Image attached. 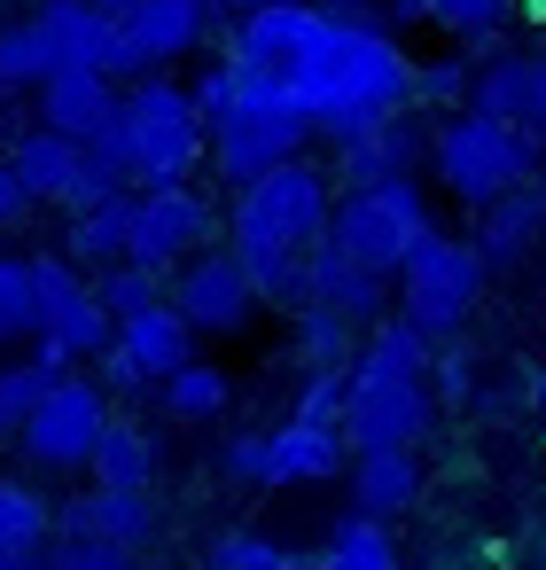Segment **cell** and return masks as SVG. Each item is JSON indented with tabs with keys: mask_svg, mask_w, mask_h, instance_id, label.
<instances>
[{
	"mask_svg": "<svg viewBox=\"0 0 546 570\" xmlns=\"http://www.w3.org/2000/svg\"><path fill=\"white\" fill-rule=\"evenodd\" d=\"M281 87L297 95L312 141L344 149V141L375 134L383 118L414 110V56H406L398 32H383V24H336V17H328V32L305 48V63H297Z\"/></svg>",
	"mask_w": 546,
	"mask_h": 570,
	"instance_id": "obj_1",
	"label": "cell"
},
{
	"mask_svg": "<svg viewBox=\"0 0 546 570\" xmlns=\"http://www.w3.org/2000/svg\"><path fill=\"white\" fill-rule=\"evenodd\" d=\"M437 336H421L406 313L375 321L344 367V445L351 453H421L437 430V383H429Z\"/></svg>",
	"mask_w": 546,
	"mask_h": 570,
	"instance_id": "obj_2",
	"label": "cell"
},
{
	"mask_svg": "<svg viewBox=\"0 0 546 570\" xmlns=\"http://www.w3.org/2000/svg\"><path fill=\"white\" fill-rule=\"evenodd\" d=\"M196 110H203V134H211V173L227 188H250L281 165L305 157L312 126L297 110V95L274 79V71H250V63H203V79L188 87Z\"/></svg>",
	"mask_w": 546,
	"mask_h": 570,
	"instance_id": "obj_3",
	"label": "cell"
},
{
	"mask_svg": "<svg viewBox=\"0 0 546 570\" xmlns=\"http://www.w3.org/2000/svg\"><path fill=\"white\" fill-rule=\"evenodd\" d=\"M538 173V141L515 126V118H484V110H445L429 126V180L460 204V212H484L515 188H530Z\"/></svg>",
	"mask_w": 546,
	"mask_h": 570,
	"instance_id": "obj_4",
	"label": "cell"
},
{
	"mask_svg": "<svg viewBox=\"0 0 546 570\" xmlns=\"http://www.w3.org/2000/svg\"><path fill=\"white\" fill-rule=\"evenodd\" d=\"M118 134H126V157H133V188L196 180V165L211 157V134H203L196 95L172 87L165 71H149V79L126 87V102H118Z\"/></svg>",
	"mask_w": 546,
	"mask_h": 570,
	"instance_id": "obj_5",
	"label": "cell"
},
{
	"mask_svg": "<svg viewBox=\"0 0 546 570\" xmlns=\"http://www.w3.org/2000/svg\"><path fill=\"white\" fill-rule=\"evenodd\" d=\"M336 227V188L320 165H281L250 188H235V212H227V243H250V250H297L312 258Z\"/></svg>",
	"mask_w": 546,
	"mask_h": 570,
	"instance_id": "obj_6",
	"label": "cell"
},
{
	"mask_svg": "<svg viewBox=\"0 0 546 570\" xmlns=\"http://www.w3.org/2000/svg\"><path fill=\"white\" fill-rule=\"evenodd\" d=\"M484 258H476V243L468 235H445V227H429L414 250H406V266L390 274L398 282V313L421 328V336H460L468 328V313L484 305Z\"/></svg>",
	"mask_w": 546,
	"mask_h": 570,
	"instance_id": "obj_7",
	"label": "cell"
},
{
	"mask_svg": "<svg viewBox=\"0 0 546 570\" xmlns=\"http://www.w3.org/2000/svg\"><path fill=\"white\" fill-rule=\"evenodd\" d=\"M429 227H437V219H429L421 180H375V188H344V196H336V227H328V243L351 250V258L375 266V274H398L406 250H414Z\"/></svg>",
	"mask_w": 546,
	"mask_h": 570,
	"instance_id": "obj_8",
	"label": "cell"
},
{
	"mask_svg": "<svg viewBox=\"0 0 546 570\" xmlns=\"http://www.w3.org/2000/svg\"><path fill=\"white\" fill-rule=\"evenodd\" d=\"M32 282H40V336H32V360L56 367V375H71L79 360H102L110 336H118V321L102 313L95 282H87L71 258H32Z\"/></svg>",
	"mask_w": 546,
	"mask_h": 570,
	"instance_id": "obj_9",
	"label": "cell"
},
{
	"mask_svg": "<svg viewBox=\"0 0 546 570\" xmlns=\"http://www.w3.org/2000/svg\"><path fill=\"white\" fill-rule=\"evenodd\" d=\"M110 391H102V375H56L48 383V399L32 406V422L17 430V445H24V461L32 469H87L95 461V445H102V430H110Z\"/></svg>",
	"mask_w": 546,
	"mask_h": 570,
	"instance_id": "obj_10",
	"label": "cell"
},
{
	"mask_svg": "<svg viewBox=\"0 0 546 570\" xmlns=\"http://www.w3.org/2000/svg\"><path fill=\"white\" fill-rule=\"evenodd\" d=\"M219 212H211V196L196 188V180H172V188H133V243H126V258L133 266H157L165 282L196 258V250H211L219 243Z\"/></svg>",
	"mask_w": 546,
	"mask_h": 570,
	"instance_id": "obj_11",
	"label": "cell"
},
{
	"mask_svg": "<svg viewBox=\"0 0 546 570\" xmlns=\"http://www.w3.org/2000/svg\"><path fill=\"white\" fill-rule=\"evenodd\" d=\"M196 352H203V336H196V328L180 321V305L165 297V305L118 321V336H110V352H102L95 367H102V391H157V383L180 375Z\"/></svg>",
	"mask_w": 546,
	"mask_h": 570,
	"instance_id": "obj_12",
	"label": "cell"
},
{
	"mask_svg": "<svg viewBox=\"0 0 546 570\" xmlns=\"http://www.w3.org/2000/svg\"><path fill=\"white\" fill-rule=\"evenodd\" d=\"M219 32V0H141L118 17V48H126V87L149 71H172L180 56L211 48Z\"/></svg>",
	"mask_w": 546,
	"mask_h": 570,
	"instance_id": "obj_13",
	"label": "cell"
},
{
	"mask_svg": "<svg viewBox=\"0 0 546 570\" xmlns=\"http://www.w3.org/2000/svg\"><path fill=\"white\" fill-rule=\"evenodd\" d=\"M172 305H180V321H188L196 336H242V328L258 321V289H250V274H242V258H235L227 243L196 250V258L172 274Z\"/></svg>",
	"mask_w": 546,
	"mask_h": 570,
	"instance_id": "obj_14",
	"label": "cell"
},
{
	"mask_svg": "<svg viewBox=\"0 0 546 570\" xmlns=\"http://www.w3.org/2000/svg\"><path fill=\"white\" fill-rule=\"evenodd\" d=\"M32 24L56 56V71H102L126 87V48H118V17H102L95 0H32Z\"/></svg>",
	"mask_w": 546,
	"mask_h": 570,
	"instance_id": "obj_15",
	"label": "cell"
},
{
	"mask_svg": "<svg viewBox=\"0 0 546 570\" xmlns=\"http://www.w3.org/2000/svg\"><path fill=\"white\" fill-rule=\"evenodd\" d=\"M305 305H328L336 321H351V328L367 336L375 321H390L398 282H390V274H375V266H359L351 250L320 243V250H312V266H305Z\"/></svg>",
	"mask_w": 546,
	"mask_h": 570,
	"instance_id": "obj_16",
	"label": "cell"
},
{
	"mask_svg": "<svg viewBox=\"0 0 546 570\" xmlns=\"http://www.w3.org/2000/svg\"><path fill=\"white\" fill-rule=\"evenodd\" d=\"M421 165H429V118H421V110H398V118H383L375 134H359V141L336 149V188L414 180Z\"/></svg>",
	"mask_w": 546,
	"mask_h": 570,
	"instance_id": "obj_17",
	"label": "cell"
},
{
	"mask_svg": "<svg viewBox=\"0 0 546 570\" xmlns=\"http://www.w3.org/2000/svg\"><path fill=\"white\" fill-rule=\"evenodd\" d=\"M344 469H351L344 430H328V422H281V430H266V492L336 484Z\"/></svg>",
	"mask_w": 546,
	"mask_h": 570,
	"instance_id": "obj_18",
	"label": "cell"
},
{
	"mask_svg": "<svg viewBox=\"0 0 546 570\" xmlns=\"http://www.w3.org/2000/svg\"><path fill=\"white\" fill-rule=\"evenodd\" d=\"M56 531H87V539H118V547H141L165 531V508L157 492H110V484H87L56 508Z\"/></svg>",
	"mask_w": 546,
	"mask_h": 570,
	"instance_id": "obj_19",
	"label": "cell"
},
{
	"mask_svg": "<svg viewBox=\"0 0 546 570\" xmlns=\"http://www.w3.org/2000/svg\"><path fill=\"white\" fill-rule=\"evenodd\" d=\"M118 102H126L118 79H102V71H56L40 87V126L63 134V141H95V134L118 126Z\"/></svg>",
	"mask_w": 546,
	"mask_h": 570,
	"instance_id": "obj_20",
	"label": "cell"
},
{
	"mask_svg": "<svg viewBox=\"0 0 546 570\" xmlns=\"http://www.w3.org/2000/svg\"><path fill=\"white\" fill-rule=\"evenodd\" d=\"M344 484H351V508H359V515L398 523V515H414V508H421L429 469H421V453H351Z\"/></svg>",
	"mask_w": 546,
	"mask_h": 570,
	"instance_id": "obj_21",
	"label": "cell"
},
{
	"mask_svg": "<svg viewBox=\"0 0 546 570\" xmlns=\"http://www.w3.org/2000/svg\"><path fill=\"white\" fill-rule=\"evenodd\" d=\"M87 476L110 484V492H157V476H165V430H149L141 414H110Z\"/></svg>",
	"mask_w": 546,
	"mask_h": 570,
	"instance_id": "obj_22",
	"label": "cell"
},
{
	"mask_svg": "<svg viewBox=\"0 0 546 570\" xmlns=\"http://www.w3.org/2000/svg\"><path fill=\"white\" fill-rule=\"evenodd\" d=\"M79 149H87V141H63V134H48V126H32V134H17V141H9V173L24 180L32 212H40V204H71Z\"/></svg>",
	"mask_w": 546,
	"mask_h": 570,
	"instance_id": "obj_23",
	"label": "cell"
},
{
	"mask_svg": "<svg viewBox=\"0 0 546 570\" xmlns=\"http://www.w3.org/2000/svg\"><path fill=\"white\" fill-rule=\"evenodd\" d=\"M538 227H546V196L538 188H515V196H499V204H484L476 212V258L484 266H515L523 250H538Z\"/></svg>",
	"mask_w": 546,
	"mask_h": 570,
	"instance_id": "obj_24",
	"label": "cell"
},
{
	"mask_svg": "<svg viewBox=\"0 0 546 570\" xmlns=\"http://www.w3.org/2000/svg\"><path fill=\"white\" fill-rule=\"evenodd\" d=\"M56 539V500L32 476H0V562H32Z\"/></svg>",
	"mask_w": 546,
	"mask_h": 570,
	"instance_id": "obj_25",
	"label": "cell"
},
{
	"mask_svg": "<svg viewBox=\"0 0 546 570\" xmlns=\"http://www.w3.org/2000/svg\"><path fill=\"white\" fill-rule=\"evenodd\" d=\"M126 243H133V196L95 204V212H71V227H63V258H71L79 274L118 266V258H126Z\"/></svg>",
	"mask_w": 546,
	"mask_h": 570,
	"instance_id": "obj_26",
	"label": "cell"
},
{
	"mask_svg": "<svg viewBox=\"0 0 546 570\" xmlns=\"http://www.w3.org/2000/svg\"><path fill=\"white\" fill-rule=\"evenodd\" d=\"M312 570H406V554H398V531H390V523H375V515L351 508V515L328 523Z\"/></svg>",
	"mask_w": 546,
	"mask_h": 570,
	"instance_id": "obj_27",
	"label": "cell"
},
{
	"mask_svg": "<svg viewBox=\"0 0 546 570\" xmlns=\"http://www.w3.org/2000/svg\"><path fill=\"white\" fill-rule=\"evenodd\" d=\"M157 399H165V414H172L180 430H203V422H219V414H227L235 383H227V367H219V360H203V352H196L180 375H165V383H157Z\"/></svg>",
	"mask_w": 546,
	"mask_h": 570,
	"instance_id": "obj_28",
	"label": "cell"
},
{
	"mask_svg": "<svg viewBox=\"0 0 546 570\" xmlns=\"http://www.w3.org/2000/svg\"><path fill=\"white\" fill-rule=\"evenodd\" d=\"M48 79H56V56H48L40 24L9 17V24H0V95H40Z\"/></svg>",
	"mask_w": 546,
	"mask_h": 570,
	"instance_id": "obj_29",
	"label": "cell"
},
{
	"mask_svg": "<svg viewBox=\"0 0 546 570\" xmlns=\"http://www.w3.org/2000/svg\"><path fill=\"white\" fill-rule=\"evenodd\" d=\"M523 87H530V56L492 48V56L476 63V79H468V110H484V118H523Z\"/></svg>",
	"mask_w": 546,
	"mask_h": 570,
	"instance_id": "obj_30",
	"label": "cell"
},
{
	"mask_svg": "<svg viewBox=\"0 0 546 570\" xmlns=\"http://www.w3.org/2000/svg\"><path fill=\"white\" fill-rule=\"evenodd\" d=\"M289 352H297V367H351V352H359V328H351V321H336L328 305H297Z\"/></svg>",
	"mask_w": 546,
	"mask_h": 570,
	"instance_id": "obj_31",
	"label": "cell"
},
{
	"mask_svg": "<svg viewBox=\"0 0 546 570\" xmlns=\"http://www.w3.org/2000/svg\"><path fill=\"white\" fill-rule=\"evenodd\" d=\"M87 282H95V297H102L110 321H133V313H149V305L172 297V282H165L157 266H133V258H118V266H102V274H87Z\"/></svg>",
	"mask_w": 546,
	"mask_h": 570,
	"instance_id": "obj_32",
	"label": "cell"
},
{
	"mask_svg": "<svg viewBox=\"0 0 546 570\" xmlns=\"http://www.w3.org/2000/svg\"><path fill=\"white\" fill-rule=\"evenodd\" d=\"M40 336V282H32V258L0 250V344H24Z\"/></svg>",
	"mask_w": 546,
	"mask_h": 570,
	"instance_id": "obj_33",
	"label": "cell"
},
{
	"mask_svg": "<svg viewBox=\"0 0 546 570\" xmlns=\"http://www.w3.org/2000/svg\"><path fill=\"white\" fill-rule=\"evenodd\" d=\"M203 570H297V554L274 539V531H219L211 547H203Z\"/></svg>",
	"mask_w": 546,
	"mask_h": 570,
	"instance_id": "obj_34",
	"label": "cell"
},
{
	"mask_svg": "<svg viewBox=\"0 0 546 570\" xmlns=\"http://www.w3.org/2000/svg\"><path fill=\"white\" fill-rule=\"evenodd\" d=\"M468 79H476V63L468 56H437V63H414V110L429 118H445V110H468Z\"/></svg>",
	"mask_w": 546,
	"mask_h": 570,
	"instance_id": "obj_35",
	"label": "cell"
},
{
	"mask_svg": "<svg viewBox=\"0 0 546 570\" xmlns=\"http://www.w3.org/2000/svg\"><path fill=\"white\" fill-rule=\"evenodd\" d=\"M429 24L445 40H499V24L515 17V0H421Z\"/></svg>",
	"mask_w": 546,
	"mask_h": 570,
	"instance_id": "obj_36",
	"label": "cell"
},
{
	"mask_svg": "<svg viewBox=\"0 0 546 570\" xmlns=\"http://www.w3.org/2000/svg\"><path fill=\"white\" fill-rule=\"evenodd\" d=\"M48 383H56V367H40V360H9V367H0V438H17L32 422Z\"/></svg>",
	"mask_w": 546,
	"mask_h": 570,
	"instance_id": "obj_37",
	"label": "cell"
},
{
	"mask_svg": "<svg viewBox=\"0 0 546 570\" xmlns=\"http://www.w3.org/2000/svg\"><path fill=\"white\" fill-rule=\"evenodd\" d=\"M48 570H141V547L87 539V531H56L48 539Z\"/></svg>",
	"mask_w": 546,
	"mask_h": 570,
	"instance_id": "obj_38",
	"label": "cell"
},
{
	"mask_svg": "<svg viewBox=\"0 0 546 570\" xmlns=\"http://www.w3.org/2000/svg\"><path fill=\"white\" fill-rule=\"evenodd\" d=\"M289 422H328L344 430V367H305L297 399H289Z\"/></svg>",
	"mask_w": 546,
	"mask_h": 570,
	"instance_id": "obj_39",
	"label": "cell"
},
{
	"mask_svg": "<svg viewBox=\"0 0 546 570\" xmlns=\"http://www.w3.org/2000/svg\"><path fill=\"white\" fill-rule=\"evenodd\" d=\"M219 476L242 484V492H266V430H235L219 445Z\"/></svg>",
	"mask_w": 546,
	"mask_h": 570,
	"instance_id": "obj_40",
	"label": "cell"
},
{
	"mask_svg": "<svg viewBox=\"0 0 546 570\" xmlns=\"http://www.w3.org/2000/svg\"><path fill=\"white\" fill-rule=\"evenodd\" d=\"M429 383H437V406H445V399L460 406V399L476 391V367H468V352H460V344H437V352H429Z\"/></svg>",
	"mask_w": 546,
	"mask_h": 570,
	"instance_id": "obj_41",
	"label": "cell"
},
{
	"mask_svg": "<svg viewBox=\"0 0 546 570\" xmlns=\"http://www.w3.org/2000/svg\"><path fill=\"white\" fill-rule=\"evenodd\" d=\"M538 149H546V56H530V87H523V118H515Z\"/></svg>",
	"mask_w": 546,
	"mask_h": 570,
	"instance_id": "obj_42",
	"label": "cell"
},
{
	"mask_svg": "<svg viewBox=\"0 0 546 570\" xmlns=\"http://www.w3.org/2000/svg\"><path fill=\"white\" fill-rule=\"evenodd\" d=\"M24 212H32V196H24V180L9 173V157H0V227H17Z\"/></svg>",
	"mask_w": 546,
	"mask_h": 570,
	"instance_id": "obj_43",
	"label": "cell"
},
{
	"mask_svg": "<svg viewBox=\"0 0 546 570\" xmlns=\"http://www.w3.org/2000/svg\"><path fill=\"white\" fill-rule=\"evenodd\" d=\"M406 24H429L421 0H383V32H406Z\"/></svg>",
	"mask_w": 546,
	"mask_h": 570,
	"instance_id": "obj_44",
	"label": "cell"
},
{
	"mask_svg": "<svg viewBox=\"0 0 546 570\" xmlns=\"http://www.w3.org/2000/svg\"><path fill=\"white\" fill-rule=\"evenodd\" d=\"M250 9H274V0H219V17H250Z\"/></svg>",
	"mask_w": 546,
	"mask_h": 570,
	"instance_id": "obj_45",
	"label": "cell"
},
{
	"mask_svg": "<svg viewBox=\"0 0 546 570\" xmlns=\"http://www.w3.org/2000/svg\"><path fill=\"white\" fill-rule=\"evenodd\" d=\"M95 9H102V17H126V9H141V0H95Z\"/></svg>",
	"mask_w": 546,
	"mask_h": 570,
	"instance_id": "obj_46",
	"label": "cell"
},
{
	"mask_svg": "<svg viewBox=\"0 0 546 570\" xmlns=\"http://www.w3.org/2000/svg\"><path fill=\"white\" fill-rule=\"evenodd\" d=\"M515 9H523V17H538V24H546V0H515Z\"/></svg>",
	"mask_w": 546,
	"mask_h": 570,
	"instance_id": "obj_47",
	"label": "cell"
},
{
	"mask_svg": "<svg viewBox=\"0 0 546 570\" xmlns=\"http://www.w3.org/2000/svg\"><path fill=\"white\" fill-rule=\"evenodd\" d=\"M0 570H48V554H32V562H0Z\"/></svg>",
	"mask_w": 546,
	"mask_h": 570,
	"instance_id": "obj_48",
	"label": "cell"
},
{
	"mask_svg": "<svg viewBox=\"0 0 546 570\" xmlns=\"http://www.w3.org/2000/svg\"><path fill=\"white\" fill-rule=\"evenodd\" d=\"M538 250H546V227H538Z\"/></svg>",
	"mask_w": 546,
	"mask_h": 570,
	"instance_id": "obj_49",
	"label": "cell"
},
{
	"mask_svg": "<svg viewBox=\"0 0 546 570\" xmlns=\"http://www.w3.org/2000/svg\"><path fill=\"white\" fill-rule=\"evenodd\" d=\"M0 157H9V141H0Z\"/></svg>",
	"mask_w": 546,
	"mask_h": 570,
	"instance_id": "obj_50",
	"label": "cell"
},
{
	"mask_svg": "<svg viewBox=\"0 0 546 570\" xmlns=\"http://www.w3.org/2000/svg\"><path fill=\"white\" fill-rule=\"evenodd\" d=\"M297 570H312V562H297Z\"/></svg>",
	"mask_w": 546,
	"mask_h": 570,
	"instance_id": "obj_51",
	"label": "cell"
}]
</instances>
